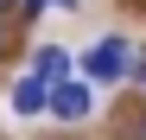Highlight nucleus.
<instances>
[{
  "instance_id": "7ed1b4c3",
  "label": "nucleus",
  "mask_w": 146,
  "mask_h": 140,
  "mask_svg": "<svg viewBox=\"0 0 146 140\" xmlns=\"http://www.w3.org/2000/svg\"><path fill=\"white\" fill-rule=\"evenodd\" d=\"M51 115H57V121H83V115H89V89H83V83L51 89Z\"/></svg>"
},
{
  "instance_id": "20e7f679",
  "label": "nucleus",
  "mask_w": 146,
  "mask_h": 140,
  "mask_svg": "<svg viewBox=\"0 0 146 140\" xmlns=\"http://www.w3.org/2000/svg\"><path fill=\"white\" fill-rule=\"evenodd\" d=\"M13 108H19V115H44V108H51V83H38V77H26V83L13 89Z\"/></svg>"
},
{
  "instance_id": "39448f33",
  "label": "nucleus",
  "mask_w": 146,
  "mask_h": 140,
  "mask_svg": "<svg viewBox=\"0 0 146 140\" xmlns=\"http://www.w3.org/2000/svg\"><path fill=\"white\" fill-rule=\"evenodd\" d=\"M44 7H70V0H19V13H44Z\"/></svg>"
},
{
  "instance_id": "f03ea898",
  "label": "nucleus",
  "mask_w": 146,
  "mask_h": 140,
  "mask_svg": "<svg viewBox=\"0 0 146 140\" xmlns=\"http://www.w3.org/2000/svg\"><path fill=\"white\" fill-rule=\"evenodd\" d=\"M32 77L51 83V89H64V83H70V51H64V45H44V51L32 57Z\"/></svg>"
},
{
  "instance_id": "f257e3e1",
  "label": "nucleus",
  "mask_w": 146,
  "mask_h": 140,
  "mask_svg": "<svg viewBox=\"0 0 146 140\" xmlns=\"http://www.w3.org/2000/svg\"><path fill=\"white\" fill-rule=\"evenodd\" d=\"M83 70H89L95 83H121V77L133 70V51H127L121 38H95V45H89V57H83Z\"/></svg>"
},
{
  "instance_id": "423d86ee",
  "label": "nucleus",
  "mask_w": 146,
  "mask_h": 140,
  "mask_svg": "<svg viewBox=\"0 0 146 140\" xmlns=\"http://www.w3.org/2000/svg\"><path fill=\"white\" fill-rule=\"evenodd\" d=\"M7 7H13V0H0V13H7Z\"/></svg>"
}]
</instances>
